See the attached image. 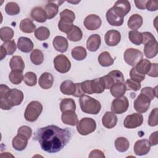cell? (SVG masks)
Returning <instances> with one entry per match:
<instances>
[{
    "instance_id": "obj_24",
    "label": "cell",
    "mask_w": 158,
    "mask_h": 158,
    "mask_svg": "<svg viewBox=\"0 0 158 158\" xmlns=\"http://www.w3.org/2000/svg\"><path fill=\"white\" fill-rule=\"evenodd\" d=\"M31 16L34 20L40 23L44 22L47 19V15L44 9L41 7H34L31 10Z\"/></svg>"
},
{
    "instance_id": "obj_52",
    "label": "cell",
    "mask_w": 158,
    "mask_h": 158,
    "mask_svg": "<svg viewBox=\"0 0 158 158\" xmlns=\"http://www.w3.org/2000/svg\"><path fill=\"white\" fill-rule=\"evenodd\" d=\"M73 27V23H69V22H67L62 20H59L58 23L59 29L61 31L67 34L72 30Z\"/></svg>"
},
{
    "instance_id": "obj_59",
    "label": "cell",
    "mask_w": 158,
    "mask_h": 158,
    "mask_svg": "<svg viewBox=\"0 0 158 158\" xmlns=\"http://www.w3.org/2000/svg\"><path fill=\"white\" fill-rule=\"evenodd\" d=\"M89 157H100V158H104L105 156L104 153L99 149H94L91 151Z\"/></svg>"
},
{
    "instance_id": "obj_45",
    "label": "cell",
    "mask_w": 158,
    "mask_h": 158,
    "mask_svg": "<svg viewBox=\"0 0 158 158\" xmlns=\"http://www.w3.org/2000/svg\"><path fill=\"white\" fill-rule=\"evenodd\" d=\"M112 80L113 81L114 83H123L124 82V77L123 73L118 70H114L111 72H110L107 74Z\"/></svg>"
},
{
    "instance_id": "obj_3",
    "label": "cell",
    "mask_w": 158,
    "mask_h": 158,
    "mask_svg": "<svg viewBox=\"0 0 158 158\" xmlns=\"http://www.w3.org/2000/svg\"><path fill=\"white\" fill-rule=\"evenodd\" d=\"M81 110L89 114H98L101 109V103L96 99L87 95H83L79 100Z\"/></svg>"
},
{
    "instance_id": "obj_1",
    "label": "cell",
    "mask_w": 158,
    "mask_h": 158,
    "mask_svg": "<svg viewBox=\"0 0 158 158\" xmlns=\"http://www.w3.org/2000/svg\"><path fill=\"white\" fill-rule=\"evenodd\" d=\"M71 137V131L67 128L64 129L51 125L38 129L33 138L38 141L43 151L56 153L67 144Z\"/></svg>"
},
{
    "instance_id": "obj_12",
    "label": "cell",
    "mask_w": 158,
    "mask_h": 158,
    "mask_svg": "<svg viewBox=\"0 0 158 158\" xmlns=\"http://www.w3.org/2000/svg\"><path fill=\"white\" fill-rule=\"evenodd\" d=\"M101 18L96 14H90L84 20V25L89 30H96L101 25Z\"/></svg>"
},
{
    "instance_id": "obj_25",
    "label": "cell",
    "mask_w": 158,
    "mask_h": 158,
    "mask_svg": "<svg viewBox=\"0 0 158 158\" xmlns=\"http://www.w3.org/2000/svg\"><path fill=\"white\" fill-rule=\"evenodd\" d=\"M60 89V91L64 94L73 96L76 91V85L71 80H65L61 83Z\"/></svg>"
},
{
    "instance_id": "obj_54",
    "label": "cell",
    "mask_w": 158,
    "mask_h": 158,
    "mask_svg": "<svg viewBox=\"0 0 158 158\" xmlns=\"http://www.w3.org/2000/svg\"><path fill=\"white\" fill-rule=\"evenodd\" d=\"M146 8L149 11H156L158 9V1H147Z\"/></svg>"
},
{
    "instance_id": "obj_57",
    "label": "cell",
    "mask_w": 158,
    "mask_h": 158,
    "mask_svg": "<svg viewBox=\"0 0 158 158\" xmlns=\"http://www.w3.org/2000/svg\"><path fill=\"white\" fill-rule=\"evenodd\" d=\"M141 33H142V43H143L144 44L150 41L156 40L155 37L150 32L146 31Z\"/></svg>"
},
{
    "instance_id": "obj_42",
    "label": "cell",
    "mask_w": 158,
    "mask_h": 158,
    "mask_svg": "<svg viewBox=\"0 0 158 158\" xmlns=\"http://www.w3.org/2000/svg\"><path fill=\"white\" fill-rule=\"evenodd\" d=\"M75 19V15L73 11L69 9H64L60 13V20L73 23Z\"/></svg>"
},
{
    "instance_id": "obj_56",
    "label": "cell",
    "mask_w": 158,
    "mask_h": 158,
    "mask_svg": "<svg viewBox=\"0 0 158 158\" xmlns=\"http://www.w3.org/2000/svg\"><path fill=\"white\" fill-rule=\"evenodd\" d=\"M147 75L151 77H157L158 72H157V64L153 63L151 64L149 70L147 73Z\"/></svg>"
},
{
    "instance_id": "obj_49",
    "label": "cell",
    "mask_w": 158,
    "mask_h": 158,
    "mask_svg": "<svg viewBox=\"0 0 158 158\" xmlns=\"http://www.w3.org/2000/svg\"><path fill=\"white\" fill-rule=\"evenodd\" d=\"M126 90H133L135 91H138L141 88V84L139 82L134 81L131 79H128L124 84Z\"/></svg>"
},
{
    "instance_id": "obj_55",
    "label": "cell",
    "mask_w": 158,
    "mask_h": 158,
    "mask_svg": "<svg viewBox=\"0 0 158 158\" xmlns=\"http://www.w3.org/2000/svg\"><path fill=\"white\" fill-rule=\"evenodd\" d=\"M81 88L85 93H87L89 94H93L91 88V80H86L81 83Z\"/></svg>"
},
{
    "instance_id": "obj_7",
    "label": "cell",
    "mask_w": 158,
    "mask_h": 158,
    "mask_svg": "<svg viewBox=\"0 0 158 158\" xmlns=\"http://www.w3.org/2000/svg\"><path fill=\"white\" fill-rule=\"evenodd\" d=\"M54 66L55 69L62 73L69 72L71 67V63L69 59L63 54L57 56L54 59Z\"/></svg>"
},
{
    "instance_id": "obj_39",
    "label": "cell",
    "mask_w": 158,
    "mask_h": 158,
    "mask_svg": "<svg viewBox=\"0 0 158 158\" xmlns=\"http://www.w3.org/2000/svg\"><path fill=\"white\" fill-rule=\"evenodd\" d=\"M30 59L35 65H38L41 64L44 60V56L42 51L38 49H33L30 54Z\"/></svg>"
},
{
    "instance_id": "obj_60",
    "label": "cell",
    "mask_w": 158,
    "mask_h": 158,
    "mask_svg": "<svg viewBox=\"0 0 158 158\" xmlns=\"http://www.w3.org/2000/svg\"><path fill=\"white\" fill-rule=\"evenodd\" d=\"M75 85H76V91H75V93L73 96L81 98V96L85 95L84 94L85 93L81 88V83H75Z\"/></svg>"
},
{
    "instance_id": "obj_22",
    "label": "cell",
    "mask_w": 158,
    "mask_h": 158,
    "mask_svg": "<svg viewBox=\"0 0 158 158\" xmlns=\"http://www.w3.org/2000/svg\"><path fill=\"white\" fill-rule=\"evenodd\" d=\"M61 119L64 123L71 126L76 125L78 122V117L75 111L70 110L62 112Z\"/></svg>"
},
{
    "instance_id": "obj_61",
    "label": "cell",
    "mask_w": 158,
    "mask_h": 158,
    "mask_svg": "<svg viewBox=\"0 0 158 158\" xmlns=\"http://www.w3.org/2000/svg\"><path fill=\"white\" fill-rule=\"evenodd\" d=\"M135 4L136 7L139 9H146V4L147 1H135Z\"/></svg>"
},
{
    "instance_id": "obj_26",
    "label": "cell",
    "mask_w": 158,
    "mask_h": 158,
    "mask_svg": "<svg viewBox=\"0 0 158 158\" xmlns=\"http://www.w3.org/2000/svg\"><path fill=\"white\" fill-rule=\"evenodd\" d=\"M142 24L143 18L140 15L137 14L131 15L127 23L128 27L133 30H136L139 29L141 27Z\"/></svg>"
},
{
    "instance_id": "obj_20",
    "label": "cell",
    "mask_w": 158,
    "mask_h": 158,
    "mask_svg": "<svg viewBox=\"0 0 158 158\" xmlns=\"http://www.w3.org/2000/svg\"><path fill=\"white\" fill-rule=\"evenodd\" d=\"M52 44L56 51L62 53L66 52L69 46L67 39L61 36H56L53 40Z\"/></svg>"
},
{
    "instance_id": "obj_37",
    "label": "cell",
    "mask_w": 158,
    "mask_h": 158,
    "mask_svg": "<svg viewBox=\"0 0 158 158\" xmlns=\"http://www.w3.org/2000/svg\"><path fill=\"white\" fill-rule=\"evenodd\" d=\"M72 57L77 60H83L87 55L86 49L82 46H76L71 51Z\"/></svg>"
},
{
    "instance_id": "obj_21",
    "label": "cell",
    "mask_w": 158,
    "mask_h": 158,
    "mask_svg": "<svg viewBox=\"0 0 158 158\" xmlns=\"http://www.w3.org/2000/svg\"><path fill=\"white\" fill-rule=\"evenodd\" d=\"M54 83V78L52 74L48 72H44L40 77L38 83L39 86L44 89H49L52 87Z\"/></svg>"
},
{
    "instance_id": "obj_41",
    "label": "cell",
    "mask_w": 158,
    "mask_h": 158,
    "mask_svg": "<svg viewBox=\"0 0 158 158\" xmlns=\"http://www.w3.org/2000/svg\"><path fill=\"white\" fill-rule=\"evenodd\" d=\"M9 79L12 84H20L22 82V80H23L22 72L17 70H12L9 75Z\"/></svg>"
},
{
    "instance_id": "obj_28",
    "label": "cell",
    "mask_w": 158,
    "mask_h": 158,
    "mask_svg": "<svg viewBox=\"0 0 158 158\" xmlns=\"http://www.w3.org/2000/svg\"><path fill=\"white\" fill-rule=\"evenodd\" d=\"M60 109L62 112L66 111H75L76 104L75 101L72 98L63 99L60 103Z\"/></svg>"
},
{
    "instance_id": "obj_48",
    "label": "cell",
    "mask_w": 158,
    "mask_h": 158,
    "mask_svg": "<svg viewBox=\"0 0 158 158\" xmlns=\"http://www.w3.org/2000/svg\"><path fill=\"white\" fill-rule=\"evenodd\" d=\"M157 86H156V88H152L151 87H144L141 89V93L144 94L151 101H152L155 97H157Z\"/></svg>"
},
{
    "instance_id": "obj_8",
    "label": "cell",
    "mask_w": 158,
    "mask_h": 158,
    "mask_svg": "<svg viewBox=\"0 0 158 158\" xmlns=\"http://www.w3.org/2000/svg\"><path fill=\"white\" fill-rule=\"evenodd\" d=\"M129 106V102L127 97L123 96L114 99L111 104V110L117 114L125 112Z\"/></svg>"
},
{
    "instance_id": "obj_46",
    "label": "cell",
    "mask_w": 158,
    "mask_h": 158,
    "mask_svg": "<svg viewBox=\"0 0 158 158\" xmlns=\"http://www.w3.org/2000/svg\"><path fill=\"white\" fill-rule=\"evenodd\" d=\"M36 75L35 73L32 72H28L23 76L24 83L29 86H35L36 84Z\"/></svg>"
},
{
    "instance_id": "obj_15",
    "label": "cell",
    "mask_w": 158,
    "mask_h": 158,
    "mask_svg": "<svg viewBox=\"0 0 158 158\" xmlns=\"http://www.w3.org/2000/svg\"><path fill=\"white\" fill-rule=\"evenodd\" d=\"M106 19L107 22L112 26H116V27H118V26H121L123 23V20L124 19L123 17H120L119 15H118L114 11V10L113 9V8H110L109 9L107 12H106Z\"/></svg>"
},
{
    "instance_id": "obj_18",
    "label": "cell",
    "mask_w": 158,
    "mask_h": 158,
    "mask_svg": "<svg viewBox=\"0 0 158 158\" xmlns=\"http://www.w3.org/2000/svg\"><path fill=\"white\" fill-rule=\"evenodd\" d=\"M101 36L98 34L91 35L87 40L86 48L91 52L96 51L101 46Z\"/></svg>"
},
{
    "instance_id": "obj_16",
    "label": "cell",
    "mask_w": 158,
    "mask_h": 158,
    "mask_svg": "<svg viewBox=\"0 0 158 158\" xmlns=\"http://www.w3.org/2000/svg\"><path fill=\"white\" fill-rule=\"evenodd\" d=\"M157 52L158 47L156 40L150 41L144 44V53L147 58L151 59L154 57L157 54Z\"/></svg>"
},
{
    "instance_id": "obj_4",
    "label": "cell",
    "mask_w": 158,
    "mask_h": 158,
    "mask_svg": "<svg viewBox=\"0 0 158 158\" xmlns=\"http://www.w3.org/2000/svg\"><path fill=\"white\" fill-rule=\"evenodd\" d=\"M42 110V104L37 101H33L27 106L24 113V117L28 122H35L38 118Z\"/></svg>"
},
{
    "instance_id": "obj_36",
    "label": "cell",
    "mask_w": 158,
    "mask_h": 158,
    "mask_svg": "<svg viewBox=\"0 0 158 158\" xmlns=\"http://www.w3.org/2000/svg\"><path fill=\"white\" fill-rule=\"evenodd\" d=\"M59 5L53 2H49L44 7V10L47 15V19H51L54 18L58 13Z\"/></svg>"
},
{
    "instance_id": "obj_62",
    "label": "cell",
    "mask_w": 158,
    "mask_h": 158,
    "mask_svg": "<svg viewBox=\"0 0 158 158\" xmlns=\"http://www.w3.org/2000/svg\"><path fill=\"white\" fill-rule=\"evenodd\" d=\"M0 49H1V50H0V59H1V60H2L6 57V56L7 55V52H6V49L2 46H1Z\"/></svg>"
},
{
    "instance_id": "obj_6",
    "label": "cell",
    "mask_w": 158,
    "mask_h": 158,
    "mask_svg": "<svg viewBox=\"0 0 158 158\" xmlns=\"http://www.w3.org/2000/svg\"><path fill=\"white\" fill-rule=\"evenodd\" d=\"M143 54L141 51L135 48H128L124 52V60L128 65L135 67L142 59Z\"/></svg>"
},
{
    "instance_id": "obj_33",
    "label": "cell",
    "mask_w": 158,
    "mask_h": 158,
    "mask_svg": "<svg viewBox=\"0 0 158 158\" xmlns=\"http://www.w3.org/2000/svg\"><path fill=\"white\" fill-rule=\"evenodd\" d=\"M110 89L112 96L115 98H120L123 96L126 91L125 85L122 83H118L114 84L112 86Z\"/></svg>"
},
{
    "instance_id": "obj_43",
    "label": "cell",
    "mask_w": 158,
    "mask_h": 158,
    "mask_svg": "<svg viewBox=\"0 0 158 158\" xmlns=\"http://www.w3.org/2000/svg\"><path fill=\"white\" fill-rule=\"evenodd\" d=\"M128 36L130 41L135 45H140L142 43V33L137 30L129 31Z\"/></svg>"
},
{
    "instance_id": "obj_29",
    "label": "cell",
    "mask_w": 158,
    "mask_h": 158,
    "mask_svg": "<svg viewBox=\"0 0 158 158\" xmlns=\"http://www.w3.org/2000/svg\"><path fill=\"white\" fill-rule=\"evenodd\" d=\"M91 88L93 94H99L102 93L105 89V86L101 77L91 80Z\"/></svg>"
},
{
    "instance_id": "obj_23",
    "label": "cell",
    "mask_w": 158,
    "mask_h": 158,
    "mask_svg": "<svg viewBox=\"0 0 158 158\" xmlns=\"http://www.w3.org/2000/svg\"><path fill=\"white\" fill-rule=\"evenodd\" d=\"M17 47L23 52H29L33 48V43L28 38L22 36L18 40Z\"/></svg>"
},
{
    "instance_id": "obj_47",
    "label": "cell",
    "mask_w": 158,
    "mask_h": 158,
    "mask_svg": "<svg viewBox=\"0 0 158 158\" xmlns=\"http://www.w3.org/2000/svg\"><path fill=\"white\" fill-rule=\"evenodd\" d=\"M6 51L7 55H12L16 51V44L14 40H10L4 42L1 45Z\"/></svg>"
},
{
    "instance_id": "obj_19",
    "label": "cell",
    "mask_w": 158,
    "mask_h": 158,
    "mask_svg": "<svg viewBox=\"0 0 158 158\" xmlns=\"http://www.w3.org/2000/svg\"><path fill=\"white\" fill-rule=\"evenodd\" d=\"M28 139L25 136L18 134L13 138L12 144L13 148L19 151H23L27 147Z\"/></svg>"
},
{
    "instance_id": "obj_17",
    "label": "cell",
    "mask_w": 158,
    "mask_h": 158,
    "mask_svg": "<svg viewBox=\"0 0 158 158\" xmlns=\"http://www.w3.org/2000/svg\"><path fill=\"white\" fill-rule=\"evenodd\" d=\"M102 123L104 127L112 128L117 125V117L113 112H106L102 117Z\"/></svg>"
},
{
    "instance_id": "obj_31",
    "label": "cell",
    "mask_w": 158,
    "mask_h": 158,
    "mask_svg": "<svg viewBox=\"0 0 158 158\" xmlns=\"http://www.w3.org/2000/svg\"><path fill=\"white\" fill-rule=\"evenodd\" d=\"M98 62L101 66L109 67L114 64V59L107 51L101 52L98 56Z\"/></svg>"
},
{
    "instance_id": "obj_14",
    "label": "cell",
    "mask_w": 158,
    "mask_h": 158,
    "mask_svg": "<svg viewBox=\"0 0 158 158\" xmlns=\"http://www.w3.org/2000/svg\"><path fill=\"white\" fill-rule=\"evenodd\" d=\"M151 145L148 139H142L136 141L134 145V152L137 156H143L150 151Z\"/></svg>"
},
{
    "instance_id": "obj_58",
    "label": "cell",
    "mask_w": 158,
    "mask_h": 158,
    "mask_svg": "<svg viewBox=\"0 0 158 158\" xmlns=\"http://www.w3.org/2000/svg\"><path fill=\"white\" fill-rule=\"evenodd\" d=\"M149 143L151 146L157 145L158 143V132L156 131L152 133L149 136Z\"/></svg>"
},
{
    "instance_id": "obj_35",
    "label": "cell",
    "mask_w": 158,
    "mask_h": 158,
    "mask_svg": "<svg viewBox=\"0 0 158 158\" xmlns=\"http://www.w3.org/2000/svg\"><path fill=\"white\" fill-rule=\"evenodd\" d=\"M115 146L118 151L123 152L128 149L130 143L127 138L124 137H118L115 141Z\"/></svg>"
},
{
    "instance_id": "obj_2",
    "label": "cell",
    "mask_w": 158,
    "mask_h": 158,
    "mask_svg": "<svg viewBox=\"0 0 158 158\" xmlns=\"http://www.w3.org/2000/svg\"><path fill=\"white\" fill-rule=\"evenodd\" d=\"M23 99L22 91L12 88L10 89L5 85L0 86V105L2 110H9L14 106H19Z\"/></svg>"
},
{
    "instance_id": "obj_34",
    "label": "cell",
    "mask_w": 158,
    "mask_h": 158,
    "mask_svg": "<svg viewBox=\"0 0 158 158\" xmlns=\"http://www.w3.org/2000/svg\"><path fill=\"white\" fill-rule=\"evenodd\" d=\"M151 63L148 59H142L136 65L135 69L138 72L141 74L146 75L149 70Z\"/></svg>"
},
{
    "instance_id": "obj_13",
    "label": "cell",
    "mask_w": 158,
    "mask_h": 158,
    "mask_svg": "<svg viewBox=\"0 0 158 158\" xmlns=\"http://www.w3.org/2000/svg\"><path fill=\"white\" fill-rule=\"evenodd\" d=\"M104 40L107 45L109 46H115L120 43L121 35L117 30H110L105 34Z\"/></svg>"
},
{
    "instance_id": "obj_9",
    "label": "cell",
    "mask_w": 158,
    "mask_h": 158,
    "mask_svg": "<svg viewBox=\"0 0 158 158\" xmlns=\"http://www.w3.org/2000/svg\"><path fill=\"white\" fill-rule=\"evenodd\" d=\"M143 117L141 113H133L127 115L124 120L123 125L127 128H135L142 125Z\"/></svg>"
},
{
    "instance_id": "obj_27",
    "label": "cell",
    "mask_w": 158,
    "mask_h": 158,
    "mask_svg": "<svg viewBox=\"0 0 158 158\" xmlns=\"http://www.w3.org/2000/svg\"><path fill=\"white\" fill-rule=\"evenodd\" d=\"M9 66L12 70H17L23 72L25 69V64L22 58L19 56H13L9 62Z\"/></svg>"
},
{
    "instance_id": "obj_10",
    "label": "cell",
    "mask_w": 158,
    "mask_h": 158,
    "mask_svg": "<svg viewBox=\"0 0 158 158\" xmlns=\"http://www.w3.org/2000/svg\"><path fill=\"white\" fill-rule=\"evenodd\" d=\"M151 101L146 96L140 93L134 101V108L138 113H144L148 110Z\"/></svg>"
},
{
    "instance_id": "obj_38",
    "label": "cell",
    "mask_w": 158,
    "mask_h": 158,
    "mask_svg": "<svg viewBox=\"0 0 158 158\" xmlns=\"http://www.w3.org/2000/svg\"><path fill=\"white\" fill-rule=\"evenodd\" d=\"M49 30L44 27H40L35 31V36L40 41L46 40L49 37Z\"/></svg>"
},
{
    "instance_id": "obj_11",
    "label": "cell",
    "mask_w": 158,
    "mask_h": 158,
    "mask_svg": "<svg viewBox=\"0 0 158 158\" xmlns=\"http://www.w3.org/2000/svg\"><path fill=\"white\" fill-rule=\"evenodd\" d=\"M112 8L118 15L123 17L130 12L131 6L128 1L120 0L115 2Z\"/></svg>"
},
{
    "instance_id": "obj_30",
    "label": "cell",
    "mask_w": 158,
    "mask_h": 158,
    "mask_svg": "<svg viewBox=\"0 0 158 158\" xmlns=\"http://www.w3.org/2000/svg\"><path fill=\"white\" fill-rule=\"evenodd\" d=\"M20 29L22 31L26 33H31L35 31L36 26L33 23V22L28 18L22 20L20 23Z\"/></svg>"
},
{
    "instance_id": "obj_44",
    "label": "cell",
    "mask_w": 158,
    "mask_h": 158,
    "mask_svg": "<svg viewBox=\"0 0 158 158\" xmlns=\"http://www.w3.org/2000/svg\"><path fill=\"white\" fill-rule=\"evenodd\" d=\"M5 10L7 14L10 15H14L20 12V7L16 2H9L6 5Z\"/></svg>"
},
{
    "instance_id": "obj_50",
    "label": "cell",
    "mask_w": 158,
    "mask_h": 158,
    "mask_svg": "<svg viewBox=\"0 0 158 158\" xmlns=\"http://www.w3.org/2000/svg\"><path fill=\"white\" fill-rule=\"evenodd\" d=\"M130 77L131 78V80L136 81L137 82H141L142 81L144 80V78H145V75L143 74H141L139 72H137V70H136L135 67H133L130 72Z\"/></svg>"
},
{
    "instance_id": "obj_53",
    "label": "cell",
    "mask_w": 158,
    "mask_h": 158,
    "mask_svg": "<svg viewBox=\"0 0 158 158\" xmlns=\"http://www.w3.org/2000/svg\"><path fill=\"white\" fill-rule=\"evenodd\" d=\"M17 133L25 136L29 139L32 134V130L28 126H22L18 129Z\"/></svg>"
},
{
    "instance_id": "obj_5",
    "label": "cell",
    "mask_w": 158,
    "mask_h": 158,
    "mask_svg": "<svg viewBox=\"0 0 158 158\" xmlns=\"http://www.w3.org/2000/svg\"><path fill=\"white\" fill-rule=\"evenodd\" d=\"M96 128V123L94 119L85 117L81 118L77 123V131L81 135H87L93 133Z\"/></svg>"
},
{
    "instance_id": "obj_51",
    "label": "cell",
    "mask_w": 158,
    "mask_h": 158,
    "mask_svg": "<svg viewBox=\"0 0 158 158\" xmlns=\"http://www.w3.org/2000/svg\"><path fill=\"white\" fill-rule=\"evenodd\" d=\"M157 113H158V109L155 108L149 114L148 117V125L151 127H155L157 126L158 124L157 122Z\"/></svg>"
},
{
    "instance_id": "obj_32",
    "label": "cell",
    "mask_w": 158,
    "mask_h": 158,
    "mask_svg": "<svg viewBox=\"0 0 158 158\" xmlns=\"http://www.w3.org/2000/svg\"><path fill=\"white\" fill-rule=\"evenodd\" d=\"M67 38L71 41H78L83 37V33L81 29L77 26L73 25L72 30L67 34Z\"/></svg>"
},
{
    "instance_id": "obj_40",
    "label": "cell",
    "mask_w": 158,
    "mask_h": 158,
    "mask_svg": "<svg viewBox=\"0 0 158 158\" xmlns=\"http://www.w3.org/2000/svg\"><path fill=\"white\" fill-rule=\"evenodd\" d=\"M14 36L13 30L8 27H2L0 29V38L3 41H10Z\"/></svg>"
}]
</instances>
